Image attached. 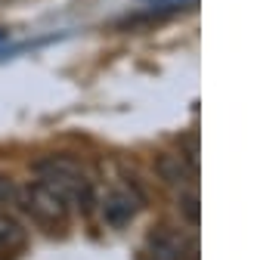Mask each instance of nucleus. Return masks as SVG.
<instances>
[{
  "mask_svg": "<svg viewBox=\"0 0 254 260\" xmlns=\"http://www.w3.org/2000/svg\"><path fill=\"white\" fill-rule=\"evenodd\" d=\"M35 171H38L41 183H47L59 199H66V205H78L84 211L93 205V183L78 161H72L66 155H50V158L38 161Z\"/></svg>",
  "mask_w": 254,
  "mask_h": 260,
  "instance_id": "obj_1",
  "label": "nucleus"
},
{
  "mask_svg": "<svg viewBox=\"0 0 254 260\" xmlns=\"http://www.w3.org/2000/svg\"><path fill=\"white\" fill-rule=\"evenodd\" d=\"M16 205L31 220H35L41 230H47V233H59V230H66V223H69V205H66V199H59V195L47 183H41V180L22 186Z\"/></svg>",
  "mask_w": 254,
  "mask_h": 260,
  "instance_id": "obj_2",
  "label": "nucleus"
},
{
  "mask_svg": "<svg viewBox=\"0 0 254 260\" xmlns=\"http://www.w3.org/2000/svg\"><path fill=\"white\" fill-rule=\"evenodd\" d=\"M140 211V195L131 189H112L103 199V220L112 226V230H124Z\"/></svg>",
  "mask_w": 254,
  "mask_h": 260,
  "instance_id": "obj_3",
  "label": "nucleus"
},
{
  "mask_svg": "<svg viewBox=\"0 0 254 260\" xmlns=\"http://www.w3.org/2000/svg\"><path fill=\"white\" fill-rule=\"evenodd\" d=\"M189 251V242L183 239V233L171 230V226H158L146 236V254L152 260H183Z\"/></svg>",
  "mask_w": 254,
  "mask_h": 260,
  "instance_id": "obj_4",
  "label": "nucleus"
},
{
  "mask_svg": "<svg viewBox=\"0 0 254 260\" xmlns=\"http://www.w3.org/2000/svg\"><path fill=\"white\" fill-rule=\"evenodd\" d=\"M155 171L171 186H186L189 180H193V174H196V165L183 152H162L155 158Z\"/></svg>",
  "mask_w": 254,
  "mask_h": 260,
  "instance_id": "obj_5",
  "label": "nucleus"
},
{
  "mask_svg": "<svg viewBox=\"0 0 254 260\" xmlns=\"http://www.w3.org/2000/svg\"><path fill=\"white\" fill-rule=\"evenodd\" d=\"M28 242V233H25V226L10 217V214H0V260H7V257H16Z\"/></svg>",
  "mask_w": 254,
  "mask_h": 260,
  "instance_id": "obj_6",
  "label": "nucleus"
},
{
  "mask_svg": "<svg viewBox=\"0 0 254 260\" xmlns=\"http://www.w3.org/2000/svg\"><path fill=\"white\" fill-rule=\"evenodd\" d=\"M177 208H180V214H183V220L186 223H199V195L189 189V192H183L180 199H177Z\"/></svg>",
  "mask_w": 254,
  "mask_h": 260,
  "instance_id": "obj_7",
  "label": "nucleus"
},
{
  "mask_svg": "<svg viewBox=\"0 0 254 260\" xmlns=\"http://www.w3.org/2000/svg\"><path fill=\"white\" fill-rule=\"evenodd\" d=\"M16 199H19V186L13 183V177L0 174V208H7V205H16Z\"/></svg>",
  "mask_w": 254,
  "mask_h": 260,
  "instance_id": "obj_8",
  "label": "nucleus"
},
{
  "mask_svg": "<svg viewBox=\"0 0 254 260\" xmlns=\"http://www.w3.org/2000/svg\"><path fill=\"white\" fill-rule=\"evenodd\" d=\"M168 4H171V7H177V4H186V0H168Z\"/></svg>",
  "mask_w": 254,
  "mask_h": 260,
  "instance_id": "obj_9",
  "label": "nucleus"
}]
</instances>
